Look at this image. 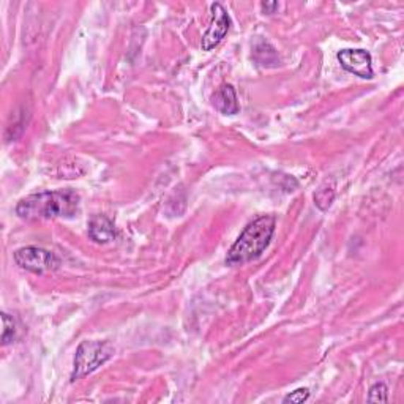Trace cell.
Listing matches in <instances>:
<instances>
[{
	"label": "cell",
	"instance_id": "cell-9",
	"mask_svg": "<svg viewBox=\"0 0 404 404\" xmlns=\"http://www.w3.org/2000/svg\"><path fill=\"white\" fill-rule=\"evenodd\" d=\"M254 59L258 60L261 65L267 66H275L280 60L273 46L268 42H264V40H259V42L254 44Z\"/></svg>",
	"mask_w": 404,
	"mask_h": 404
},
{
	"label": "cell",
	"instance_id": "cell-4",
	"mask_svg": "<svg viewBox=\"0 0 404 404\" xmlns=\"http://www.w3.org/2000/svg\"><path fill=\"white\" fill-rule=\"evenodd\" d=\"M15 262L24 271L38 275L54 272L60 267V259L56 254L38 246L19 248L15 251Z\"/></svg>",
	"mask_w": 404,
	"mask_h": 404
},
{
	"label": "cell",
	"instance_id": "cell-11",
	"mask_svg": "<svg viewBox=\"0 0 404 404\" xmlns=\"http://www.w3.org/2000/svg\"><path fill=\"white\" fill-rule=\"evenodd\" d=\"M367 400L369 403H387L388 392H387L386 384H374V386L369 388Z\"/></svg>",
	"mask_w": 404,
	"mask_h": 404
},
{
	"label": "cell",
	"instance_id": "cell-1",
	"mask_svg": "<svg viewBox=\"0 0 404 404\" xmlns=\"http://www.w3.org/2000/svg\"><path fill=\"white\" fill-rule=\"evenodd\" d=\"M79 207V194L73 190L42 191L18 202L16 213L23 220H52L75 217Z\"/></svg>",
	"mask_w": 404,
	"mask_h": 404
},
{
	"label": "cell",
	"instance_id": "cell-7",
	"mask_svg": "<svg viewBox=\"0 0 404 404\" xmlns=\"http://www.w3.org/2000/svg\"><path fill=\"white\" fill-rule=\"evenodd\" d=\"M89 235L97 244H109L116 239L117 231L106 215H93L89 223Z\"/></svg>",
	"mask_w": 404,
	"mask_h": 404
},
{
	"label": "cell",
	"instance_id": "cell-14",
	"mask_svg": "<svg viewBox=\"0 0 404 404\" xmlns=\"http://www.w3.org/2000/svg\"><path fill=\"white\" fill-rule=\"evenodd\" d=\"M262 8L266 10H271V13L275 10V8H278V4L277 2H273V4H262Z\"/></svg>",
	"mask_w": 404,
	"mask_h": 404
},
{
	"label": "cell",
	"instance_id": "cell-10",
	"mask_svg": "<svg viewBox=\"0 0 404 404\" xmlns=\"http://www.w3.org/2000/svg\"><path fill=\"white\" fill-rule=\"evenodd\" d=\"M336 196V190H335V185L333 184H324L322 185L318 191L314 194V204L316 207L319 208V210L326 212L330 208V206L333 204Z\"/></svg>",
	"mask_w": 404,
	"mask_h": 404
},
{
	"label": "cell",
	"instance_id": "cell-3",
	"mask_svg": "<svg viewBox=\"0 0 404 404\" xmlns=\"http://www.w3.org/2000/svg\"><path fill=\"white\" fill-rule=\"evenodd\" d=\"M114 354V347L107 341H83L78 347L73 367L71 382L85 378L87 374L105 365Z\"/></svg>",
	"mask_w": 404,
	"mask_h": 404
},
{
	"label": "cell",
	"instance_id": "cell-12",
	"mask_svg": "<svg viewBox=\"0 0 404 404\" xmlns=\"http://www.w3.org/2000/svg\"><path fill=\"white\" fill-rule=\"evenodd\" d=\"M2 319H4L2 343H4V345H8V343H11L13 340H15V336H16V326H15V321H13L6 313L2 314Z\"/></svg>",
	"mask_w": 404,
	"mask_h": 404
},
{
	"label": "cell",
	"instance_id": "cell-5",
	"mask_svg": "<svg viewBox=\"0 0 404 404\" xmlns=\"http://www.w3.org/2000/svg\"><path fill=\"white\" fill-rule=\"evenodd\" d=\"M338 62L346 71L362 79H373V60L372 54L365 49H343L338 54Z\"/></svg>",
	"mask_w": 404,
	"mask_h": 404
},
{
	"label": "cell",
	"instance_id": "cell-8",
	"mask_svg": "<svg viewBox=\"0 0 404 404\" xmlns=\"http://www.w3.org/2000/svg\"><path fill=\"white\" fill-rule=\"evenodd\" d=\"M213 106L217 107L221 114H225V116H234V114L240 111L237 95H235V90L231 84H225L215 93Z\"/></svg>",
	"mask_w": 404,
	"mask_h": 404
},
{
	"label": "cell",
	"instance_id": "cell-13",
	"mask_svg": "<svg viewBox=\"0 0 404 404\" xmlns=\"http://www.w3.org/2000/svg\"><path fill=\"white\" fill-rule=\"evenodd\" d=\"M309 398V390L308 388H297L291 392L289 395L285 396V400L283 403H295V404H300L303 401H307Z\"/></svg>",
	"mask_w": 404,
	"mask_h": 404
},
{
	"label": "cell",
	"instance_id": "cell-2",
	"mask_svg": "<svg viewBox=\"0 0 404 404\" xmlns=\"http://www.w3.org/2000/svg\"><path fill=\"white\" fill-rule=\"evenodd\" d=\"M275 227H277V220L273 215H262L253 220L231 246L226 256V264L244 266L258 259L271 245Z\"/></svg>",
	"mask_w": 404,
	"mask_h": 404
},
{
	"label": "cell",
	"instance_id": "cell-6",
	"mask_svg": "<svg viewBox=\"0 0 404 404\" xmlns=\"http://www.w3.org/2000/svg\"><path fill=\"white\" fill-rule=\"evenodd\" d=\"M212 15H213L212 24L204 33L201 42V46L204 51H212L215 46H218L221 43V40L226 37L229 25H231V19H229V15L221 4L212 5Z\"/></svg>",
	"mask_w": 404,
	"mask_h": 404
}]
</instances>
